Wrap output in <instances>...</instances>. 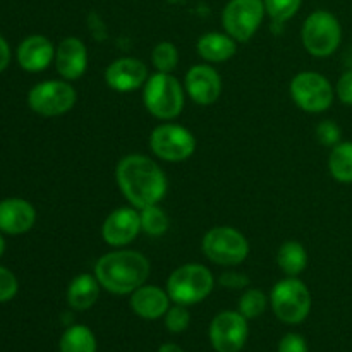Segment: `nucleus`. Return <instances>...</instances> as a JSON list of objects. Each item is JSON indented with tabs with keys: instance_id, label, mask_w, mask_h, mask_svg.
Here are the masks:
<instances>
[{
	"instance_id": "21",
	"label": "nucleus",
	"mask_w": 352,
	"mask_h": 352,
	"mask_svg": "<svg viewBox=\"0 0 352 352\" xmlns=\"http://www.w3.org/2000/svg\"><path fill=\"white\" fill-rule=\"evenodd\" d=\"M100 282L96 280L95 275L81 274L72 278L67 287V302L76 311H86L95 302L98 301L100 296Z\"/></svg>"
},
{
	"instance_id": "3",
	"label": "nucleus",
	"mask_w": 352,
	"mask_h": 352,
	"mask_svg": "<svg viewBox=\"0 0 352 352\" xmlns=\"http://www.w3.org/2000/svg\"><path fill=\"white\" fill-rule=\"evenodd\" d=\"M143 102L153 117L172 120L184 109V88L168 72H155L144 82Z\"/></svg>"
},
{
	"instance_id": "31",
	"label": "nucleus",
	"mask_w": 352,
	"mask_h": 352,
	"mask_svg": "<svg viewBox=\"0 0 352 352\" xmlns=\"http://www.w3.org/2000/svg\"><path fill=\"white\" fill-rule=\"evenodd\" d=\"M17 289H19V284H17L16 275L9 268L0 267V302H7L16 298Z\"/></svg>"
},
{
	"instance_id": "17",
	"label": "nucleus",
	"mask_w": 352,
	"mask_h": 352,
	"mask_svg": "<svg viewBox=\"0 0 352 352\" xmlns=\"http://www.w3.org/2000/svg\"><path fill=\"white\" fill-rule=\"evenodd\" d=\"M36 210L23 198H7L0 201V232L21 236L33 229Z\"/></svg>"
},
{
	"instance_id": "35",
	"label": "nucleus",
	"mask_w": 352,
	"mask_h": 352,
	"mask_svg": "<svg viewBox=\"0 0 352 352\" xmlns=\"http://www.w3.org/2000/svg\"><path fill=\"white\" fill-rule=\"evenodd\" d=\"M9 62H10V48L9 45H7L6 38L0 34V72L9 65Z\"/></svg>"
},
{
	"instance_id": "27",
	"label": "nucleus",
	"mask_w": 352,
	"mask_h": 352,
	"mask_svg": "<svg viewBox=\"0 0 352 352\" xmlns=\"http://www.w3.org/2000/svg\"><path fill=\"white\" fill-rule=\"evenodd\" d=\"M268 298L260 289H248L239 299V313L246 320L258 318L267 309Z\"/></svg>"
},
{
	"instance_id": "23",
	"label": "nucleus",
	"mask_w": 352,
	"mask_h": 352,
	"mask_svg": "<svg viewBox=\"0 0 352 352\" xmlns=\"http://www.w3.org/2000/svg\"><path fill=\"white\" fill-rule=\"evenodd\" d=\"M329 170L336 181L342 184L352 182V141H340L332 148L329 157Z\"/></svg>"
},
{
	"instance_id": "15",
	"label": "nucleus",
	"mask_w": 352,
	"mask_h": 352,
	"mask_svg": "<svg viewBox=\"0 0 352 352\" xmlns=\"http://www.w3.org/2000/svg\"><path fill=\"white\" fill-rule=\"evenodd\" d=\"M148 79V67L143 60L122 57L105 69V82L119 93H129L141 88Z\"/></svg>"
},
{
	"instance_id": "37",
	"label": "nucleus",
	"mask_w": 352,
	"mask_h": 352,
	"mask_svg": "<svg viewBox=\"0 0 352 352\" xmlns=\"http://www.w3.org/2000/svg\"><path fill=\"white\" fill-rule=\"evenodd\" d=\"M3 251H6V241H3L2 234H0V256L3 254Z\"/></svg>"
},
{
	"instance_id": "5",
	"label": "nucleus",
	"mask_w": 352,
	"mask_h": 352,
	"mask_svg": "<svg viewBox=\"0 0 352 352\" xmlns=\"http://www.w3.org/2000/svg\"><path fill=\"white\" fill-rule=\"evenodd\" d=\"M272 309L280 322L298 325L308 318L311 311L309 289L298 277H285L277 282L270 294Z\"/></svg>"
},
{
	"instance_id": "18",
	"label": "nucleus",
	"mask_w": 352,
	"mask_h": 352,
	"mask_svg": "<svg viewBox=\"0 0 352 352\" xmlns=\"http://www.w3.org/2000/svg\"><path fill=\"white\" fill-rule=\"evenodd\" d=\"M54 60V43L43 34H31L17 47V62L28 72L45 71Z\"/></svg>"
},
{
	"instance_id": "13",
	"label": "nucleus",
	"mask_w": 352,
	"mask_h": 352,
	"mask_svg": "<svg viewBox=\"0 0 352 352\" xmlns=\"http://www.w3.org/2000/svg\"><path fill=\"white\" fill-rule=\"evenodd\" d=\"M141 232V217L138 208L122 206L110 213L102 226V237L109 246L124 248Z\"/></svg>"
},
{
	"instance_id": "11",
	"label": "nucleus",
	"mask_w": 352,
	"mask_h": 352,
	"mask_svg": "<svg viewBox=\"0 0 352 352\" xmlns=\"http://www.w3.org/2000/svg\"><path fill=\"white\" fill-rule=\"evenodd\" d=\"M265 14L263 0H230L222 12L223 30L243 43L254 36Z\"/></svg>"
},
{
	"instance_id": "33",
	"label": "nucleus",
	"mask_w": 352,
	"mask_h": 352,
	"mask_svg": "<svg viewBox=\"0 0 352 352\" xmlns=\"http://www.w3.org/2000/svg\"><path fill=\"white\" fill-rule=\"evenodd\" d=\"M336 93L340 102L352 107V69L340 76L336 86Z\"/></svg>"
},
{
	"instance_id": "16",
	"label": "nucleus",
	"mask_w": 352,
	"mask_h": 352,
	"mask_svg": "<svg viewBox=\"0 0 352 352\" xmlns=\"http://www.w3.org/2000/svg\"><path fill=\"white\" fill-rule=\"evenodd\" d=\"M55 69L65 81H76L88 69V50L79 38L69 36L55 48Z\"/></svg>"
},
{
	"instance_id": "30",
	"label": "nucleus",
	"mask_w": 352,
	"mask_h": 352,
	"mask_svg": "<svg viewBox=\"0 0 352 352\" xmlns=\"http://www.w3.org/2000/svg\"><path fill=\"white\" fill-rule=\"evenodd\" d=\"M340 127L337 126L333 120H322V122L316 126V140L320 141V144L323 146L333 148L336 144L340 143Z\"/></svg>"
},
{
	"instance_id": "14",
	"label": "nucleus",
	"mask_w": 352,
	"mask_h": 352,
	"mask_svg": "<svg viewBox=\"0 0 352 352\" xmlns=\"http://www.w3.org/2000/svg\"><path fill=\"white\" fill-rule=\"evenodd\" d=\"M184 89L189 98L203 107L213 105L222 93V78L212 65H192L184 78Z\"/></svg>"
},
{
	"instance_id": "34",
	"label": "nucleus",
	"mask_w": 352,
	"mask_h": 352,
	"mask_svg": "<svg viewBox=\"0 0 352 352\" xmlns=\"http://www.w3.org/2000/svg\"><path fill=\"white\" fill-rule=\"evenodd\" d=\"M220 284L226 289H244L250 284V278L239 272H226L220 275Z\"/></svg>"
},
{
	"instance_id": "1",
	"label": "nucleus",
	"mask_w": 352,
	"mask_h": 352,
	"mask_svg": "<svg viewBox=\"0 0 352 352\" xmlns=\"http://www.w3.org/2000/svg\"><path fill=\"white\" fill-rule=\"evenodd\" d=\"M117 186L138 210L158 205L167 192V177L160 165L144 155H127L117 164Z\"/></svg>"
},
{
	"instance_id": "9",
	"label": "nucleus",
	"mask_w": 352,
	"mask_h": 352,
	"mask_svg": "<svg viewBox=\"0 0 352 352\" xmlns=\"http://www.w3.org/2000/svg\"><path fill=\"white\" fill-rule=\"evenodd\" d=\"M76 89L69 81H43L28 93V105L43 117H57L67 113L76 105Z\"/></svg>"
},
{
	"instance_id": "10",
	"label": "nucleus",
	"mask_w": 352,
	"mask_h": 352,
	"mask_svg": "<svg viewBox=\"0 0 352 352\" xmlns=\"http://www.w3.org/2000/svg\"><path fill=\"white\" fill-rule=\"evenodd\" d=\"M150 148L160 160L184 162L195 153L196 140L184 126L165 122L155 127L151 133Z\"/></svg>"
},
{
	"instance_id": "32",
	"label": "nucleus",
	"mask_w": 352,
	"mask_h": 352,
	"mask_svg": "<svg viewBox=\"0 0 352 352\" xmlns=\"http://www.w3.org/2000/svg\"><path fill=\"white\" fill-rule=\"evenodd\" d=\"M278 352H308V344L305 337L298 333H287L278 342Z\"/></svg>"
},
{
	"instance_id": "7",
	"label": "nucleus",
	"mask_w": 352,
	"mask_h": 352,
	"mask_svg": "<svg viewBox=\"0 0 352 352\" xmlns=\"http://www.w3.org/2000/svg\"><path fill=\"white\" fill-rule=\"evenodd\" d=\"M201 250L210 261L220 267H236L250 254V243L234 227H213L205 234Z\"/></svg>"
},
{
	"instance_id": "25",
	"label": "nucleus",
	"mask_w": 352,
	"mask_h": 352,
	"mask_svg": "<svg viewBox=\"0 0 352 352\" xmlns=\"http://www.w3.org/2000/svg\"><path fill=\"white\" fill-rule=\"evenodd\" d=\"M141 230L148 236H164L168 230V217L158 205L146 206L140 212Z\"/></svg>"
},
{
	"instance_id": "6",
	"label": "nucleus",
	"mask_w": 352,
	"mask_h": 352,
	"mask_svg": "<svg viewBox=\"0 0 352 352\" xmlns=\"http://www.w3.org/2000/svg\"><path fill=\"white\" fill-rule=\"evenodd\" d=\"M301 40L313 57H329L339 48L342 40V28L339 19L329 10H315L302 24Z\"/></svg>"
},
{
	"instance_id": "20",
	"label": "nucleus",
	"mask_w": 352,
	"mask_h": 352,
	"mask_svg": "<svg viewBox=\"0 0 352 352\" xmlns=\"http://www.w3.org/2000/svg\"><path fill=\"white\" fill-rule=\"evenodd\" d=\"M196 50H198L199 57L205 58L206 62L219 64V62H226L230 57H234L237 50V41L227 33L212 31V33L199 36Z\"/></svg>"
},
{
	"instance_id": "22",
	"label": "nucleus",
	"mask_w": 352,
	"mask_h": 352,
	"mask_svg": "<svg viewBox=\"0 0 352 352\" xmlns=\"http://www.w3.org/2000/svg\"><path fill=\"white\" fill-rule=\"evenodd\" d=\"M278 268L287 277H298L308 265V253L299 241H285L277 251Z\"/></svg>"
},
{
	"instance_id": "28",
	"label": "nucleus",
	"mask_w": 352,
	"mask_h": 352,
	"mask_svg": "<svg viewBox=\"0 0 352 352\" xmlns=\"http://www.w3.org/2000/svg\"><path fill=\"white\" fill-rule=\"evenodd\" d=\"M265 10L277 24L285 23L298 14L302 0H263Z\"/></svg>"
},
{
	"instance_id": "8",
	"label": "nucleus",
	"mask_w": 352,
	"mask_h": 352,
	"mask_svg": "<svg viewBox=\"0 0 352 352\" xmlns=\"http://www.w3.org/2000/svg\"><path fill=\"white\" fill-rule=\"evenodd\" d=\"M291 96L296 105L305 112L320 113L332 107L336 91L323 74L302 71L292 78Z\"/></svg>"
},
{
	"instance_id": "19",
	"label": "nucleus",
	"mask_w": 352,
	"mask_h": 352,
	"mask_svg": "<svg viewBox=\"0 0 352 352\" xmlns=\"http://www.w3.org/2000/svg\"><path fill=\"white\" fill-rule=\"evenodd\" d=\"M131 308L144 320H158L165 316L170 308V298L167 291L157 285H141L131 294Z\"/></svg>"
},
{
	"instance_id": "2",
	"label": "nucleus",
	"mask_w": 352,
	"mask_h": 352,
	"mask_svg": "<svg viewBox=\"0 0 352 352\" xmlns=\"http://www.w3.org/2000/svg\"><path fill=\"white\" fill-rule=\"evenodd\" d=\"M95 277L100 285L112 294H133L150 277V261L140 251H112L98 258Z\"/></svg>"
},
{
	"instance_id": "12",
	"label": "nucleus",
	"mask_w": 352,
	"mask_h": 352,
	"mask_svg": "<svg viewBox=\"0 0 352 352\" xmlns=\"http://www.w3.org/2000/svg\"><path fill=\"white\" fill-rule=\"evenodd\" d=\"M248 333V320L239 311H222L210 323V342L217 352H239Z\"/></svg>"
},
{
	"instance_id": "24",
	"label": "nucleus",
	"mask_w": 352,
	"mask_h": 352,
	"mask_svg": "<svg viewBox=\"0 0 352 352\" xmlns=\"http://www.w3.org/2000/svg\"><path fill=\"white\" fill-rule=\"evenodd\" d=\"M60 352H96L95 333L86 325H72L62 333Z\"/></svg>"
},
{
	"instance_id": "26",
	"label": "nucleus",
	"mask_w": 352,
	"mask_h": 352,
	"mask_svg": "<svg viewBox=\"0 0 352 352\" xmlns=\"http://www.w3.org/2000/svg\"><path fill=\"white\" fill-rule=\"evenodd\" d=\"M151 62H153L157 72H168L170 74L179 64L177 47L170 41H160L151 52Z\"/></svg>"
},
{
	"instance_id": "4",
	"label": "nucleus",
	"mask_w": 352,
	"mask_h": 352,
	"mask_svg": "<svg viewBox=\"0 0 352 352\" xmlns=\"http://www.w3.org/2000/svg\"><path fill=\"white\" fill-rule=\"evenodd\" d=\"M213 274L199 263H188L170 274L167 280V294L175 305L192 306L205 301L213 291Z\"/></svg>"
},
{
	"instance_id": "36",
	"label": "nucleus",
	"mask_w": 352,
	"mask_h": 352,
	"mask_svg": "<svg viewBox=\"0 0 352 352\" xmlns=\"http://www.w3.org/2000/svg\"><path fill=\"white\" fill-rule=\"evenodd\" d=\"M158 352H184V351H182L177 344H164V346H160Z\"/></svg>"
},
{
	"instance_id": "29",
	"label": "nucleus",
	"mask_w": 352,
	"mask_h": 352,
	"mask_svg": "<svg viewBox=\"0 0 352 352\" xmlns=\"http://www.w3.org/2000/svg\"><path fill=\"white\" fill-rule=\"evenodd\" d=\"M189 323H191V315L188 311V306L175 305L165 313V327L168 332L182 333L184 330H188Z\"/></svg>"
}]
</instances>
